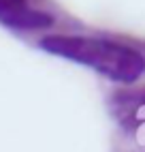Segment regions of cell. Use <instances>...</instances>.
I'll use <instances>...</instances> for the list:
<instances>
[{"instance_id": "1", "label": "cell", "mask_w": 145, "mask_h": 152, "mask_svg": "<svg viewBox=\"0 0 145 152\" xmlns=\"http://www.w3.org/2000/svg\"><path fill=\"white\" fill-rule=\"evenodd\" d=\"M38 49L68 62L92 69L100 77L130 86L145 75V54L122 41L92 34H45Z\"/></svg>"}, {"instance_id": "2", "label": "cell", "mask_w": 145, "mask_h": 152, "mask_svg": "<svg viewBox=\"0 0 145 152\" xmlns=\"http://www.w3.org/2000/svg\"><path fill=\"white\" fill-rule=\"evenodd\" d=\"M109 111L124 133L145 148V88L115 92L109 99Z\"/></svg>"}, {"instance_id": "3", "label": "cell", "mask_w": 145, "mask_h": 152, "mask_svg": "<svg viewBox=\"0 0 145 152\" xmlns=\"http://www.w3.org/2000/svg\"><path fill=\"white\" fill-rule=\"evenodd\" d=\"M0 26L17 32H36L54 26V15L32 0H0Z\"/></svg>"}]
</instances>
